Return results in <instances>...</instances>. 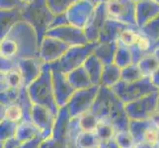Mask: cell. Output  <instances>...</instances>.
Wrapping results in <instances>:
<instances>
[{
  "label": "cell",
  "instance_id": "cell-19",
  "mask_svg": "<svg viewBox=\"0 0 159 148\" xmlns=\"http://www.w3.org/2000/svg\"><path fill=\"white\" fill-rule=\"evenodd\" d=\"M5 81L6 84L10 88H19L21 84L24 82L23 75H22L21 71L18 69H13L10 70L5 75Z\"/></svg>",
  "mask_w": 159,
  "mask_h": 148
},
{
  "label": "cell",
  "instance_id": "cell-8",
  "mask_svg": "<svg viewBox=\"0 0 159 148\" xmlns=\"http://www.w3.org/2000/svg\"><path fill=\"white\" fill-rule=\"evenodd\" d=\"M131 27H136V26L127 25V24H124L122 22H119L117 20L108 18L105 22V24L103 26V29L100 33V36L98 38V42L99 43L118 42L120 33L129 28H131Z\"/></svg>",
  "mask_w": 159,
  "mask_h": 148
},
{
  "label": "cell",
  "instance_id": "cell-9",
  "mask_svg": "<svg viewBox=\"0 0 159 148\" xmlns=\"http://www.w3.org/2000/svg\"><path fill=\"white\" fill-rule=\"evenodd\" d=\"M118 47V42L111 43H99L93 51V54L104 64L114 63L115 54Z\"/></svg>",
  "mask_w": 159,
  "mask_h": 148
},
{
  "label": "cell",
  "instance_id": "cell-32",
  "mask_svg": "<svg viewBox=\"0 0 159 148\" xmlns=\"http://www.w3.org/2000/svg\"><path fill=\"white\" fill-rule=\"evenodd\" d=\"M154 1H155V2H157V3L159 4V0H154Z\"/></svg>",
  "mask_w": 159,
  "mask_h": 148
},
{
  "label": "cell",
  "instance_id": "cell-27",
  "mask_svg": "<svg viewBox=\"0 0 159 148\" xmlns=\"http://www.w3.org/2000/svg\"><path fill=\"white\" fill-rule=\"evenodd\" d=\"M152 53L154 54V56H155V57H156V58L158 59V61H159V47H157L156 48H154V49H153Z\"/></svg>",
  "mask_w": 159,
  "mask_h": 148
},
{
  "label": "cell",
  "instance_id": "cell-10",
  "mask_svg": "<svg viewBox=\"0 0 159 148\" xmlns=\"http://www.w3.org/2000/svg\"><path fill=\"white\" fill-rule=\"evenodd\" d=\"M83 64L93 85L100 86V80H101V75H102L104 64L93 53L87 57V59L85 60Z\"/></svg>",
  "mask_w": 159,
  "mask_h": 148
},
{
  "label": "cell",
  "instance_id": "cell-11",
  "mask_svg": "<svg viewBox=\"0 0 159 148\" xmlns=\"http://www.w3.org/2000/svg\"><path fill=\"white\" fill-rule=\"evenodd\" d=\"M120 71H122V68H120L115 63L104 65L100 80V86L112 88L120 80Z\"/></svg>",
  "mask_w": 159,
  "mask_h": 148
},
{
  "label": "cell",
  "instance_id": "cell-17",
  "mask_svg": "<svg viewBox=\"0 0 159 148\" xmlns=\"http://www.w3.org/2000/svg\"><path fill=\"white\" fill-rule=\"evenodd\" d=\"M143 77L138 64L131 63L128 66L122 68L120 71V80L125 82H134Z\"/></svg>",
  "mask_w": 159,
  "mask_h": 148
},
{
  "label": "cell",
  "instance_id": "cell-26",
  "mask_svg": "<svg viewBox=\"0 0 159 148\" xmlns=\"http://www.w3.org/2000/svg\"><path fill=\"white\" fill-rule=\"evenodd\" d=\"M91 1L94 3L95 5H97V4H99V3H109V2L113 1V0H91Z\"/></svg>",
  "mask_w": 159,
  "mask_h": 148
},
{
  "label": "cell",
  "instance_id": "cell-12",
  "mask_svg": "<svg viewBox=\"0 0 159 148\" xmlns=\"http://www.w3.org/2000/svg\"><path fill=\"white\" fill-rule=\"evenodd\" d=\"M117 130L111 123L104 120H99L97 127L94 130V134L100 143H108L110 140L114 139Z\"/></svg>",
  "mask_w": 159,
  "mask_h": 148
},
{
  "label": "cell",
  "instance_id": "cell-1",
  "mask_svg": "<svg viewBox=\"0 0 159 148\" xmlns=\"http://www.w3.org/2000/svg\"><path fill=\"white\" fill-rule=\"evenodd\" d=\"M91 111L98 119L111 123L117 131L129 130V119L125 111V104L111 88L99 87Z\"/></svg>",
  "mask_w": 159,
  "mask_h": 148
},
{
  "label": "cell",
  "instance_id": "cell-31",
  "mask_svg": "<svg viewBox=\"0 0 159 148\" xmlns=\"http://www.w3.org/2000/svg\"><path fill=\"white\" fill-rule=\"evenodd\" d=\"M131 1H134V3H138V2H140V1H143V0H131Z\"/></svg>",
  "mask_w": 159,
  "mask_h": 148
},
{
  "label": "cell",
  "instance_id": "cell-29",
  "mask_svg": "<svg viewBox=\"0 0 159 148\" xmlns=\"http://www.w3.org/2000/svg\"><path fill=\"white\" fill-rule=\"evenodd\" d=\"M157 112H159V90L157 93Z\"/></svg>",
  "mask_w": 159,
  "mask_h": 148
},
{
  "label": "cell",
  "instance_id": "cell-6",
  "mask_svg": "<svg viewBox=\"0 0 159 148\" xmlns=\"http://www.w3.org/2000/svg\"><path fill=\"white\" fill-rule=\"evenodd\" d=\"M157 127L151 122L150 119H129V130L134 140V143H139L145 140L154 141Z\"/></svg>",
  "mask_w": 159,
  "mask_h": 148
},
{
  "label": "cell",
  "instance_id": "cell-20",
  "mask_svg": "<svg viewBox=\"0 0 159 148\" xmlns=\"http://www.w3.org/2000/svg\"><path fill=\"white\" fill-rule=\"evenodd\" d=\"M4 117L9 122L18 123L23 118V110L17 104H12V105H9L5 110Z\"/></svg>",
  "mask_w": 159,
  "mask_h": 148
},
{
  "label": "cell",
  "instance_id": "cell-7",
  "mask_svg": "<svg viewBox=\"0 0 159 148\" xmlns=\"http://www.w3.org/2000/svg\"><path fill=\"white\" fill-rule=\"evenodd\" d=\"M159 14V4L154 0H143L135 3V24L141 28Z\"/></svg>",
  "mask_w": 159,
  "mask_h": 148
},
{
  "label": "cell",
  "instance_id": "cell-2",
  "mask_svg": "<svg viewBox=\"0 0 159 148\" xmlns=\"http://www.w3.org/2000/svg\"><path fill=\"white\" fill-rule=\"evenodd\" d=\"M111 89L124 104L133 102L136 99L158 91L151 82L150 77H146V76H143L142 78L134 82H125L120 80Z\"/></svg>",
  "mask_w": 159,
  "mask_h": 148
},
{
  "label": "cell",
  "instance_id": "cell-22",
  "mask_svg": "<svg viewBox=\"0 0 159 148\" xmlns=\"http://www.w3.org/2000/svg\"><path fill=\"white\" fill-rule=\"evenodd\" d=\"M134 148H159V147L156 144V142L145 140L142 142H139V143H135Z\"/></svg>",
  "mask_w": 159,
  "mask_h": 148
},
{
  "label": "cell",
  "instance_id": "cell-3",
  "mask_svg": "<svg viewBox=\"0 0 159 148\" xmlns=\"http://www.w3.org/2000/svg\"><path fill=\"white\" fill-rule=\"evenodd\" d=\"M157 92L125 104V111L129 119H147L157 111Z\"/></svg>",
  "mask_w": 159,
  "mask_h": 148
},
{
  "label": "cell",
  "instance_id": "cell-4",
  "mask_svg": "<svg viewBox=\"0 0 159 148\" xmlns=\"http://www.w3.org/2000/svg\"><path fill=\"white\" fill-rule=\"evenodd\" d=\"M107 10L110 19L117 20L127 25L136 26L135 3L131 0H113L107 3Z\"/></svg>",
  "mask_w": 159,
  "mask_h": 148
},
{
  "label": "cell",
  "instance_id": "cell-18",
  "mask_svg": "<svg viewBox=\"0 0 159 148\" xmlns=\"http://www.w3.org/2000/svg\"><path fill=\"white\" fill-rule=\"evenodd\" d=\"M114 139L120 148H134L135 144L134 137L129 132V130L117 131Z\"/></svg>",
  "mask_w": 159,
  "mask_h": 148
},
{
  "label": "cell",
  "instance_id": "cell-14",
  "mask_svg": "<svg viewBox=\"0 0 159 148\" xmlns=\"http://www.w3.org/2000/svg\"><path fill=\"white\" fill-rule=\"evenodd\" d=\"M138 66L143 76L150 77L151 74L159 67V61L152 52L147 53L138 62Z\"/></svg>",
  "mask_w": 159,
  "mask_h": 148
},
{
  "label": "cell",
  "instance_id": "cell-23",
  "mask_svg": "<svg viewBox=\"0 0 159 148\" xmlns=\"http://www.w3.org/2000/svg\"><path fill=\"white\" fill-rule=\"evenodd\" d=\"M150 80H151V82L153 83V85H154L156 88L159 90V67L151 74Z\"/></svg>",
  "mask_w": 159,
  "mask_h": 148
},
{
  "label": "cell",
  "instance_id": "cell-24",
  "mask_svg": "<svg viewBox=\"0 0 159 148\" xmlns=\"http://www.w3.org/2000/svg\"><path fill=\"white\" fill-rule=\"evenodd\" d=\"M150 119H151V122L155 124V127L158 128V127H159V112L156 111V112L151 116Z\"/></svg>",
  "mask_w": 159,
  "mask_h": 148
},
{
  "label": "cell",
  "instance_id": "cell-30",
  "mask_svg": "<svg viewBox=\"0 0 159 148\" xmlns=\"http://www.w3.org/2000/svg\"><path fill=\"white\" fill-rule=\"evenodd\" d=\"M157 47H159V40L154 43V45H153V47H152V52H153V49H154V48H156Z\"/></svg>",
  "mask_w": 159,
  "mask_h": 148
},
{
  "label": "cell",
  "instance_id": "cell-16",
  "mask_svg": "<svg viewBox=\"0 0 159 148\" xmlns=\"http://www.w3.org/2000/svg\"><path fill=\"white\" fill-rule=\"evenodd\" d=\"M98 123H99V119L91 110L84 112L79 119V124L84 132H94Z\"/></svg>",
  "mask_w": 159,
  "mask_h": 148
},
{
  "label": "cell",
  "instance_id": "cell-13",
  "mask_svg": "<svg viewBox=\"0 0 159 148\" xmlns=\"http://www.w3.org/2000/svg\"><path fill=\"white\" fill-rule=\"evenodd\" d=\"M139 33L148 39L152 47L159 40V14L139 28Z\"/></svg>",
  "mask_w": 159,
  "mask_h": 148
},
{
  "label": "cell",
  "instance_id": "cell-21",
  "mask_svg": "<svg viewBox=\"0 0 159 148\" xmlns=\"http://www.w3.org/2000/svg\"><path fill=\"white\" fill-rule=\"evenodd\" d=\"M129 48L130 51L131 58H133V63H134V64H138V62L139 61V60L147 54L144 51H142V49L136 45L135 43H134V45L129 46Z\"/></svg>",
  "mask_w": 159,
  "mask_h": 148
},
{
  "label": "cell",
  "instance_id": "cell-15",
  "mask_svg": "<svg viewBox=\"0 0 159 148\" xmlns=\"http://www.w3.org/2000/svg\"><path fill=\"white\" fill-rule=\"evenodd\" d=\"M114 63L117 64L120 68H124L128 65L133 63V58H131L130 51L128 46H125L124 43L118 41V47L115 54Z\"/></svg>",
  "mask_w": 159,
  "mask_h": 148
},
{
  "label": "cell",
  "instance_id": "cell-25",
  "mask_svg": "<svg viewBox=\"0 0 159 148\" xmlns=\"http://www.w3.org/2000/svg\"><path fill=\"white\" fill-rule=\"evenodd\" d=\"M106 148H120V147L116 143L115 139H112V140H110L108 143H106Z\"/></svg>",
  "mask_w": 159,
  "mask_h": 148
},
{
  "label": "cell",
  "instance_id": "cell-28",
  "mask_svg": "<svg viewBox=\"0 0 159 148\" xmlns=\"http://www.w3.org/2000/svg\"><path fill=\"white\" fill-rule=\"evenodd\" d=\"M155 142L159 147V127L156 129V134H155Z\"/></svg>",
  "mask_w": 159,
  "mask_h": 148
},
{
  "label": "cell",
  "instance_id": "cell-5",
  "mask_svg": "<svg viewBox=\"0 0 159 148\" xmlns=\"http://www.w3.org/2000/svg\"><path fill=\"white\" fill-rule=\"evenodd\" d=\"M107 3H99L95 6L94 12L85 26L84 33L88 42H97L103 26L108 19Z\"/></svg>",
  "mask_w": 159,
  "mask_h": 148
}]
</instances>
